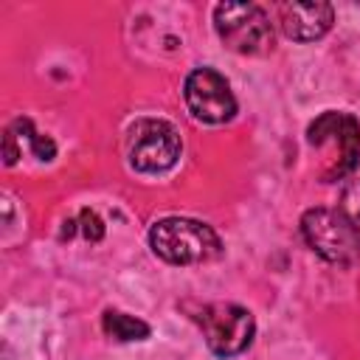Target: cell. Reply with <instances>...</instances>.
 <instances>
[{
	"label": "cell",
	"instance_id": "obj_12",
	"mask_svg": "<svg viewBox=\"0 0 360 360\" xmlns=\"http://www.w3.org/2000/svg\"><path fill=\"white\" fill-rule=\"evenodd\" d=\"M79 231H82V236H84L87 242H101L107 228H104L101 217H98L93 208H82V211H79Z\"/></svg>",
	"mask_w": 360,
	"mask_h": 360
},
{
	"label": "cell",
	"instance_id": "obj_1",
	"mask_svg": "<svg viewBox=\"0 0 360 360\" xmlns=\"http://www.w3.org/2000/svg\"><path fill=\"white\" fill-rule=\"evenodd\" d=\"M149 248L158 259L169 264H202L214 262L222 253L219 236L200 219L166 217L149 228Z\"/></svg>",
	"mask_w": 360,
	"mask_h": 360
},
{
	"label": "cell",
	"instance_id": "obj_6",
	"mask_svg": "<svg viewBox=\"0 0 360 360\" xmlns=\"http://www.w3.org/2000/svg\"><path fill=\"white\" fill-rule=\"evenodd\" d=\"M307 141L315 149H326V146H338V163L335 169L323 177L326 183L343 180L346 174H352L357 169L360 160V124L354 115L349 112H321L309 127H307Z\"/></svg>",
	"mask_w": 360,
	"mask_h": 360
},
{
	"label": "cell",
	"instance_id": "obj_3",
	"mask_svg": "<svg viewBox=\"0 0 360 360\" xmlns=\"http://www.w3.org/2000/svg\"><path fill=\"white\" fill-rule=\"evenodd\" d=\"M180 135L163 118H138L127 129V158L141 174H163L180 158Z\"/></svg>",
	"mask_w": 360,
	"mask_h": 360
},
{
	"label": "cell",
	"instance_id": "obj_2",
	"mask_svg": "<svg viewBox=\"0 0 360 360\" xmlns=\"http://www.w3.org/2000/svg\"><path fill=\"white\" fill-rule=\"evenodd\" d=\"M217 37L242 56H262L273 51V22L256 3H219L214 6Z\"/></svg>",
	"mask_w": 360,
	"mask_h": 360
},
{
	"label": "cell",
	"instance_id": "obj_9",
	"mask_svg": "<svg viewBox=\"0 0 360 360\" xmlns=\"http://www.w3.org/2000/svg\"><path fill=\"white\" fill-rule=\"evenodd\" d=\"M101 326L110 338L121 340V343H132V340H146L152 335L149 323L135 318V315H127V312H118V309H107L104 318H101Z\"/></svg>",
	"mask_w": 360,
	"mask_h": 360
},
{
	"label": "cell",
	"instance_id": "obj_13",
	"mask_svg": "<svg viewBox=\"0 0 360 360\" xmlns=\"http://www.w3.org/2000/svg\"><path fill=\"white\" fill-rule=\"evenodd\" d=\"M17 158H20L17 135H14V129L8 127V129H6V135H3V160H6V166H14V163H17Z\"/></svg>",
	"mask_w": 360,
	"mask_h": 360
},
{
	"label": "cell",
	"instance_id": "obj_11",
	"mask_svg": "<svg viewBox=\"0 0 360 360\" xmlns=\"http://www.w3.org/2000/svg\"><path fill=\"white\" fill-rule=\"evenodd\" d=\"M17 124L22 127V132H25V138H28V143H31V152H34L39 160H53V158H56V143H53L48 135L37 132L28 118H17Z\"/></svg>",
	"mask_w": 360,
	"mask_h": 360
},
{
	"label": "cell",
	"instance_id": "obj_7",
	"mask_svg": "<svg viewBox=\"0 0 360 360\" xmlns=\"http://www.w3.org/2000/svg\"><path fill=\"white\" fill-rule=\"evenodd\" d=\"M183 98L191 118L202 124H225L236 115V98L231 93V84L214 68L191 70L183 84Z\"/></svg>",
	"mask_w": 360,
	"mask_h": 360
},
{
	"label": "cell",
	"instance_id": "obj_10",
	"mask_svg": "<svg viewBox=\"0 0 360 360\" xmlns=\"http://www.w3.org/2000/svg\"><path fill=\"white\" fill-rule=\"evenodd\" d=\"M338 211L346 217V222L352 225V231H354L357 239H360V177H354V180L346 183V188H343V194H340Z\"/></svg>",
	"mask_w": 360,
	"mask_h": 360
},
{
	"label": "cell",
	"instance_id": "obj_4",
	"mask_svg": "<svg viewBox=\"0 0 360 360\" xmlns=\"http://www.w3.org/2000/svg\"><path fill=\"white\" fill-rule=\"evenodd\" d=\"M202 335H205V346L217 354V357H236L242 354L256 335V321L253 315L239 307V304H205L197 315Z\"/></svg>",
	"mask_w": 360,
	"mask_h": 360
},
{
	"label": "cell",
	"instance_id": "obj_5",
	"mask_svg": "<svg viewBox=\"0 0 360 360\" xmlns=\"http://www.w3.org/2000/svg\"><path fill=\"white\" fill-rule=\"evenodd\" d=\"M301 233L307 245L332 264H349L360 253V239L340 211L309 208L301 217Z\"/></svg>",
	"mask_w": 360,
	"mask_h": 360
},
{
	"label": "cell",
	"instance_id": "obj_8",
	"mask_svg": "<svg viewBox=\"0 0 360 360\" xmlns=\"http://www.w3.org/2000/svg\"><path fill=\"white\" fill-rule=\"evenodd\" d=\"M335 22V8L321 0H290L278 6V25L292 42H315Z\"/></svg>",
	"mask_w": 360,
	"mask_h": 360
}]
</instances>
